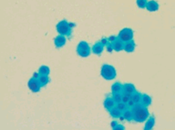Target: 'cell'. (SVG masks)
Listing matches in <instances>:
<instances>
[{"instance_id":"6da1fadb","label":"cell","mask_w":175,"mask_h":130,"mask_svg":"<svg viewBox=\"0 0 175 130\" xmlns=\"http://www.w3.org/2000/svg\"><path fill=\"white\" fill-rule=\"evenodd\" d=\"M132 112V120L136 123H143L147 120L150 116V113L148 107H143L141 103L136 104L135 106L131 108Z\"/></svg>"},{"instance_id":"7a4b0ae2","label":"cell","mask_w":175,"mask_h":130,"mask_svg":"<svg viewBox=\"0 0 175 130\" xmlns=\"http://www.w3.org/2000/svg\"><path fill=\"white\" fill-rule=\"evenodd\" d=\"M101 75L105 80H113L117 77V70L113 66L104 64L101 66Z\"/></svg>"},{"instance_id":"3957f363","label":"cell","mask_w":175,"mask_h":130,"mask_svg":"<svg viewBox=\"0 0 175 130\" xmlns=\"http://www.w3.org/2000/svg\"><path fill=\"white\" fill-rule=\"evenodd\" d=\"M57 32L59 35L65 36L66 38H70L72 35V28L70 26V22L67 20H61L56 26Z\"/></svg>"},{"instance_id":"277c9868","label":"cell","mask_w":175,"mask_h":130,"mask_svg":"<svg viewBox=\"0 0 175 130\" xmlns=\"http://www.w3.org/2000/svg\"><path fill=\"white\" fill-rule=\"evenodd\" d=\"M77 54L81 57H88L91 54V48L86 41H80L77 47Z\"/></svg>"},{"instance_id":"5b68a950","label":"cell","mask_w":175,"mask_h":130,"mask_svg":"<svg viewBox=\"0 0 175 130\" xmlns=\"http://www.w3.org/2000/svg\"><path fill=\"white\" fill-rule=\"evenodd\" d=\"M133 36H134V32L132 29L129 27H125L120 31V33L118 35V38L121 39L123 42H127L133 39Z\"/></svg>"},{"instance_id":"8992f818","label":"cell","mask_w":175,"mask_h":130,"mask_svg":"<svg viewBox=\"0 0 175 130\" xmlns=\"http://www.w3.org/2000/svg\"><path fill=\"white\" fill-rule=\"evenodd\" d=\"M28 88H29L31 91H32L33 93L39 92L40 89H41V88H42L41 85H40L39 82V80L36 79V78H34V77H31V78L28 80Z\"/></svg>"},{"instance_id":"52a82bcc","label":"cell","mask_w":175,"mask_h":130,"mask_svg":"<svg viewBox=\"0 0 175 130\" xmlns=\"http://www.w3.org/2000/svg\"><path fill=\"white\" fill-rule=\"evenodd\" d=\"M67 43V38L65 36H62V35H59L57 36L56 38H54V45L57 48H61L63 47Z\"/></svg>"},{"instance_id":"ba28073f","label":"cell","mask_w":175,"mask_h":130,"mask_svg":"<svg viewBox=\"0 0 175 130\" xmlns=\"http://www.w3.org/2000/svg\"><path fill=\"white\" fill-rule=\"evenodd\" d=\"M136 47V44L135 41L133 39H131L130 41L124 42V47H123V50L127 53H132L135 50Z\"/></svg>"},{"instance_id":"9c48e42d","label":"cell","mask_w":175,"mask_h":130,"mask_svg":"<svg viewBox=\"0 0 175 130\" xmlns=\"http://www.w3.org/2000/svg\"><path fill=\"white\" fill-rule=\"evenodd\" d=\"M104 46H103V44L101 42V41H99V42H97V43H95L94 45H93V47H92V48H91V52L94 54V55H101V54H102V52H103V50H104Z\"/></svg>"},{"instance_id":"30bf717a","label":"cell","mask_w":175,"mask_h":130,"mask_svg":"<svg viewBox=\"0 0 175 130\" xmlns=\"http://www.w3.org/2000/svg\"><path fill=\"white\" fill-rule=\"evenodd\" d=\"M111 46L113 47V50L116 52H120L121 50H123V47H124V42L120 39L119 38H117L113 42L111 43Z\"/></svg>"},{"instance_id":"8fae6325","label":"cell","mask_w":175,"mask_h":130,"mask_svg":"<svg viewBox=\"0 0 175 130\" xmlns=\"http://www.w3.org/2000/svg\"><path fill=\"white\" fill-rule=\"evenodd\" d=\"M103 105H104V107L108 111H110L114 107H116V103L113 100V98H112L111 96H106V98L104 99V102H103Z\"/></svg>"},{"instance_id":"7c38bea8","label":"cell","mask_w":175,"mask_h":130,"mask_svg":"<svg viewBox=\"0 0 175 130\" xmlns=\"http://www.w3.org/2000/svg\"><path fill=\"white\" fill-rule=\"evenodd\" d=\"M159 8H160V5L155 0H151V1H148L145 8L150 12H156L159 10Z\"/></svg>"},{"instance_id":"4fadbf2b","label":"cell","mask_w":175,"mask_h":130,"mask_svg":"<svg viewBox=\"0 0 175 130\" xmlns=\"http://www.w3.org/2000/svg\"><path fill=\"white\" fill-rule=\"evenodd\" d=\"M121 120H126L129 122L133 121L132 120V112H131V109L127 108L126 110H124L122 112V116L120 117Z\"/></svg>"},{"instance_id":"5bb4252c","label":"cell","mask_w":175,"mask_h":130,"mask_svg":"<svg viewBox=\"0 0 175 130\" xmlns=\"http://www.w3.org/2000/svg\"><path fill=\"white\" fill-rule=\"evenodd\" d=\"M155 125V117L153 116H150L147 120L145 121V126H144V130H151L153 128Z\"/></svg>"},{"instance_id":"9a60e30c","label":"cell","mask_w":175,"mask_h":130,"mask_svg":"<svg viewBox=\"0 0 175 130\" xmlns=\"http://www.w3.org/2000/svg\"><path fill=\"white\" fill-rule=\"evenodd\" d=\"M152 103V99L151 96H150L149 95H146V94L142 95L141 99V104L142 105L143 107H148L151 106Z\"/></svg>"},{"instance_id":"2e32d148","label":"cell","mask_w":175,"mask_h":130,"mask_svg":"<svg viewBox=\"0 0 175 130\" xmlns=\"http://www.w3.org/2000/svg\"><path fill=\"white\" fill-rule=\"evenodd\" d=\"M123 91L126 92V93H129V94H131L132 95L133 93L136 90V88L133 84H130V83H126V84H123Z\"/></svg>"},{"instance_id":"e0dca14e","label":"cell","mask_w":175,"mask_h":130,"mask_svg":"<svg viewBox=\"0 0 175 130\" xmlns=\"http://www.w3.org/2000/svg\"><path fill=\"white\" fill-rule=\"evenodd\" d=\"M123 91V85L120 82H116L111 86V92L114 93H121Z\"/></svg>"},{"instance_id":"ac0fdd59","label":"cell","mask_w":175,"mask_h":130,"mask_svg":"<svg viewBox=\"0 0 175 130\" xmlns=\"http://www.w3.org/2000/svg\"><path fill=\"white\" fill-rule=\"evenodd\" d=\"M109 112H110L111 117H113V118H120V117L122 116V112L119 108H117V107H114L112 109H110Z\"/></svg>"},{"instance_id":"d6986e66","label":"cell","mask_w":175,"mask_h":130,"mask_svg":"<svg viewBox=\"0 0 175 130\" xmlns=\"http://www.w3.org/2000/svg\"><path fill=\"white\" fill-rule=\"evenodd\" d=\"M39 84L41 85V86H46L48 83H49V77L48 76H46V75H40V77H39Z\"/></svg>"},{"instance_id":"ffe728a7","label":"cell","mask_w":175,"mask_h":130,"mask_svg":"<svg viewBox=\"0 0 175 130\" xmlns=\"http://www.w3.org/2000/svg\"><path fill=\"white\" fill-rule=\"evenodd\" d=\"M141 96H142V94L138 91H135L132 95H131V99L134 101L135 104H138V103H141Z\"/></svg>"},{"instance_id":"44dd1931","label":"cell","mask_w":175,"mask_h":130,"mask_svg":"<svg viewBox=\"0 0 175 130\" xmlns=\"http://www.w3.org/2000/svg\"><path fill=\"white\" fill-rule=\"evenodd\" d=\"M39 73L40 75L49 76V74H50V68H49L48 66H41L39 68Z\"/></svg>"},{"instance_id":"7402d4cb","label":"cell","mask_w":175,"mask_h":130,"mask_svg":"<svg viewBox=\"0 0 175 130\" xmlns=\"http://www.w3.org/2000/svg\"><path fill=\"white\" fill-rule=\"evenodd\" d=\"M130 98H131V94H129V93H126L124 91L121 92V101L122 102L128 103Z\"/></svg>"},{"instance_id":"603a6c76","label":"cell","mask_w":175,"mask_h":130,"mask_svg":"<svg viewBox=\"0 0 175 130\" xmlns=\"http://www.w3.org/2000/svg\"><path fill=\"white\" fill-rule=\"evenodd\" d=\"M116 107H117V108L120 109V110L121 111V112H123L124 110H126V109L128 108L127 104H126V103H124V102H122V101L117 103V104H116Z\"/></svg>"},{"instance_id":"cb8c5ba5","label":"cell","mask_w":175,"mask_h":130,"mask_svg":"<svg viewBox=\"0 0 175 130\" xmlns=\"http://www.w3.org/2000/svg\"><path fill=\"white\" fill-rule=\"evenodd\" d=\"M147 3L148 0H137L136 1V4L139 7V8H145Z\"/></svg>"},{"instance_id":"d4e9b609","label":"cell","mask_w":175,"mask_h":130,"mask_svg":"<svg viewBox=\"0 0 175 130\" xmlns=\"http://www.w3.org/2000/svg\"><path fill=\"white\" fill-rule=\"evenodd\" d=\"M111 97L113 98V100L117 104V103L121 101V93H114V94H112Z\"/></svg>"},{"instance_id":"484cf974","label":"cell","mask_w":175,"mask_h":130,"mask_svg":"<svg viewBox=\"0 0 175 130\" xmlns=\"http://www.w3.org/2000/svg\"><path fill=\"white\" fill-rule=\"evenodd\" d=\"M126 104H127V107H128V108H129V109H131V108H132V107L135 106V105H136V104L134 103V101H133L132 99H131V98H130V99L129 100V102H128V103H126Z\"/></svg>"},{"instance_id":"4316f807","label":"cell","mask_w":175,"mask_h":130,"mask_svg":"<svg viewBox=\"0 0 175 130\" xmlns=\"http://www.w3.org/2000/svg\"><path fill=\"white\" fill-rule=\"evenodd\" d=\"M105 47L107 48V51H108L109 53H111L112 51H114V50H113V47H112L111 44H110V43H109V44H108L107 46H106Z\"/></svg>"},{"instance_id":"83f0119b","label":"cell","mask_w":175,"mask_h":130,"mask_svg":"<svg viewBox=\"0 0 175 130\" xmlns=\"http://www.w3.org/2000/svg\"><path fill=\"white\" fill-rule=\"evenodd\" d=\"M101 42L102 43L104 47H106V46H107V45L109 44V40H108V38H102V39L101 40Z\"/></svg>"},{"instance_id":"f1b7e54d","label":"cell","mask_w":175,"mask_h":130,"mask_svg":"<svg viewBox=\"0 0 175 130\" xmlns=\"http://www.w3.org/2000/svg\"><path fill=\"white\" fill-rule=\"evenodd\" d=\"M123 129H125V127L121 125V124H118L114 128V130H123Z\"/></svg>"},{"instance_id":"f546056e","label":"cell","mask_w":175,"mask_h":130,"mask_svg":"<svg viewBox=\"0 0 175 130\" xmlns=\"http://www.w3.org/2000/svg\"><path fill=\"white\" fill-rule=\"evenodd\" d=\"M117 38H118V36H110V38H108V40H109L110 44H111V43L113 42Z\"/></svg>"},{"instance_id":"4dcf8cb0","label":"cell","mask_w":175,"mask_h":130,"mask_svg":"<svg viewBox=\"0 0 175 130\" xmlns=\"http://www.w3.org/2000/svg\"><path fill=\"white\" fill-rule=\"evenodd\" d=\"M39 77H40V74L39 73V71H37V72H35V73L33 74V77H34V78H36V79H39Z\"/></svg>"},{"instance_id":"1f68e13d","label":"cell","mask_w":175,"mask_h":130,"mask_svg":"<svg viewBox=\"0 0 175 130\" xmlns=\"http://www.w3.org/2000/svg\"><path fill=\"white\" fill-rule=\"evenodd\" d=\"M118 124H119V123H118L117 121H112V122H111V124H110L111 128H112V129H114V128H115V127L118 125Z\"/></svg>"}]
</instances>
